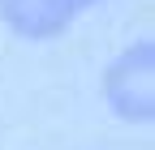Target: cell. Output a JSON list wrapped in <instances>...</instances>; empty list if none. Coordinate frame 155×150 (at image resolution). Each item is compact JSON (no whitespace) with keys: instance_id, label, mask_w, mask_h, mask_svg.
I'll use <instances>...</instances> for the list:
<instances>
[{"instance_id":"obj_2","label":"cell","mask_w":155,"mask_h":150,"mask_svg":"<svg viewBox=\"0 0 155 150\" xmlns=\"http://www.w3.org/2000/svg\"><path fill=\"white\" fill-rule=\"evenodd\" d=\"M0 13L17 34H30V39H48V34L65 30L73 22L78 5L73 0H0Z\"/></svg>"},{"instance_id":"obj_3","label":"cell","mask_w":155,"mask_h":150,"mask_svg":"<svg viewBox=\"0 0 155 150\" xmlns=\"http://www.w3.org/2000/svg\"><path fill=\"white\" fill-rule=\"evenodd\" d=\"M73 5H78V9H86V5H95V0H73Z\"/></svg>"},{"instance_id":"obj_1","label":"cell","mask_w":155,"mask_h":150,"mask_svg":"<svg viewBox=\"0 0 155 150\" xmlns=\"http://www.w3.org/2000/svg\"><path fill=\"white\" fill-rule=\"evenodd\" d=\"M108 103L116 107V116L125 120H151V107H155V52L151 43L129 47L121 60L108 69Z\"/></svg>"}]
</instances>
